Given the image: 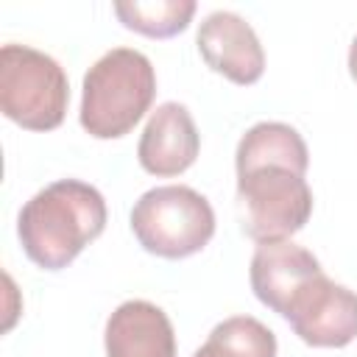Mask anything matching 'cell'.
I'll return each mask as SVG.
<instances>
[{
    "label": "cell",
    "instance_id": "obj_4",
    "mask_svg": "<svg viewBox=\"0 0 357 357\" xmlns=\"http://www.w3.org/2000/svg\"><path fill=\"white\" fill-rule=\"evenodd\" d=\"M131 231L139 245L165 259L198 254L215 234L209 201L184 184L153 187L131 209Z\"/></svg>",
    "mask_w": 357,
    "mask_h": 357
},
{
    "label": "cell",
    "instance_id": "obj_7",
    "mask_svg": "<svg viewBox=\"0 0 357 357\" xmlns=\"http://www.w3.org/2000/svg\"><path fill=\"white\" fill-rule=\"evenodd\" d=\"M204 61L234 84H254L265 70V53L254 28L234 11H212L198 25Z\"/></svg>",
    "mask_w": 357,
    "mask_h": 357
},
{
    "label": "cell",
    "instance_id": "obj_3",
    "mask_svg": "<svg viewBox=\"0 0 357 357\" xmlns=\"http://www.w3.org/2000/svg\"><path fill=\"white\" fill-rule=\"evenodd\" d=\"M70 84L64 70L47 53L28 45H3L0 50V109L28 131H50L67 114Z\"/></svg>",
    "mask_w": 357,
    "mask_h": 357
},
{
    "label": "cell",
    "instance_id": "obj_5",
    "mask_svg": "<svg viewBox=\"0 0 357 357\" xmlns=\"http://www.w3.org/2000/svg\"><path fill=\"white\" fill-rule=\"evenodd\" d=\"M237 198L243 229L257 243L287 240L312 215V190L304 176L276 162L237 167Z\"/></svg>",
    "mask_w": 357,
    "mask_h": 357
},
{
    "label": "cell",
    "instance_id": "obj_13",
    "mask_svg": "<svg viewBox=\"0 0 357 357\" xmlns=\"http://www.w3.org/2000/svg\"><path fill=\"white\" fill-rule=\"evenodd\" d=\"M117 20L145 36L165 39L176 36L178 31L187 28L190 17L195 14V0H131V3H114Z\"/></svg>",
    "mask_w": 357,
    "mask_h": 357
},
{
    "label": "cell",
    "instance_id": "obj_8",
    "mask_svg": "<svg viewBox=\"0 0 357 357\" xmlns=\"http://www.w3.org/2000/svg\"><path fill=\"white\" fill-rule=\"evenodd\" d=\"M321 273H324L321 262L307 248L290 240L259 243L248 271L254 296L282 318L293 304V298Z\"/></svg>",
    "mask_w": 357,
    "mask_h": 357
},
{
    "label": "cell",
    "instance_id": "obj_11",
    "mask_svg": "<svg viewBox=\"0 0 357 357\" xmlns=\"http://www.w3.org/2000/svg\"><path fill=\"white\" fill-rule=\"evenodd\" d=\"M259 162H276V165H287L296 173H307L310 165V153L307 145L301 139V134L287 126V123H257L251 126L240 142H237V153H234V165H259Z\"/></svg>",
    "mask_w": 357,
    "mask_h": 357
},
{
    "label": "cell",
    "instance_id": "obj_6",
    "mask_svg": "<svg viewBox=\"0 0 357 357\" xmlns=\"http://www.w3.org/2000/svg\"><path fill=\"white\" fill-rule=\"evenodd\" d=\"M284 321H290L293 332L307 346H349L357 337V293L321 273L293 298Z\"/></svg>",
    "mask_w": 357,
    "mask_h": 357
},
{
    "label": "cell",
    "instance_id": "obj_10",
    "mask_svg": "<svg viewBox=\"0 0 357 357\" xmlns=\"http://www.w3.org/2000/svg\"><path fill=\"white\" fill-rule=\"evenodd\" d=\"M106 357H176L167 312L151 301H123L106 321Z\"/></svg>",
    "mask_w": 357,
    "mask_h": 357
},
{
    "label": "cell",
    "instance_id": "obj_2",
    "mask_svg": "<svg viewBox=\"0 0 357 357\" xmlns=\"http://www.w3.org/2000/svg\"><path fill=\"white\" fill-rule=\"evenodd\" d=\"M156 95V73L134 47H112L84 75L81 126L98 139L128 134Z\"/></svg>",
    "mask_w": 357,
    "mask_h": 357
},
{
    "label": "cell",
    "instance_id": "obj_1",
    "mask_svg": "<svg viewBox=\"0 0 357 357\" xmlns=\"http://www.w3.org/2000/svg\"><path fill=\"white\" fill-rule=\"evenodd\" d=\"M106 226L103 195L78 178L39 190L17 218V234L31 262L45 271L67 268Z\"/></svg>",
    "mask_w": 357,
    "mask_h": 357
},
{
    "label": "cell",
    "instance_id": "obj_14",
    "mask_svg": "<svg viewBox=\"0 0 357 357\" xmlns=\"http://www.w3.org/2000/svg\"><path fill=\"white\" fill-rule=\"evenodd\" d=\"M349 73L357 81V36L351 39V47H349Z\"/></svg>",
    "mask_w": 357,
    "mask_h": 357
},
{
    "label": "cell",
    "instance_id": "obj_9",
    "mask_svg": "<svg viewBox=\"0 0 357 357\" xmlns=\"http://www.w3.org/2000/svg\"><path fill=\"white\" fill-rule=\"evenodd\" d=\"M198 148L201 137L190 109L167 100L148 117L137 145V159L151 176H178L195 162Z\"/></svg>",
    "mask_w": 357,
    "mask_h": 357
},
{
    "label": "cell",
    "instance_id": "obj_12",
    "mask_svg": "<svg viewBox=\"0 0 357 357\" xmlns=\"http://www.w3.org/2000/svg\"><path fill=\"white\" fill-rule=\"evenodd\" d=\"M192 357H276V335L251 315L220 321Z\"/></svg>",
    "mask_w": 357,
    "mask_h": 357
}]
</instances>
